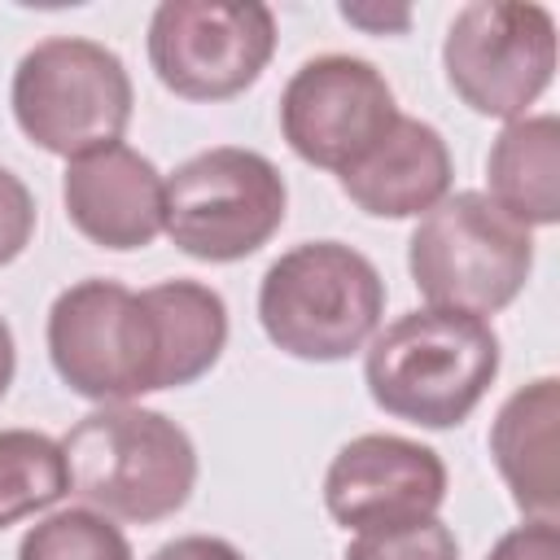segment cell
Returning <instances> with one entry per match:
<instances>
[{
  "instance_id": "obj_1",
  "label": "cell",
  "mask_w": 560,
  "mask_h": 560,
  "mask_svg": "<svg viewBox=\"0 0 560 560\" xmlns=\"http://www.w3.org/2000/svg\"><path fill=\"white\" fill-rule=\"evenodd\" d=\"M499 332L490 319L420 306L376 328L363 354L372 402L420 429H455L499 376Z\"/></svg>"
},
{
  "instance_id": "obj_2",
  "label": "cell",
  "mask_w": 560,
  "mask_h": 560,
  "mask_svg": "<svg viewBox=\"0 0 560 560\" xmlns=\"http://www.w3.org/2000/svg\"><path fill=\"white\" fill-rule=\"evenodd\" d=\"M61 451L70 490L109 521H166L197 486L192 438L153 407L105 402L70 424Z\"/></svg>"
},
{
  "instance_id": "obj_3",
  "label": "cell",
  "mask_w": 560,
  "mask_h": 560,
  "mask_svg": "<svg viewBox=\"0 0 560 560\" xmlns=\"http://www.w3.org/2000/svg\"><path fill=\"white\" fill-rule=\"evenodd\" d=\"M385 315V280L368 254L341 241H302L258 280V324L276 350L302 363L359 354Z\"/></svg>"
},
{
  "instance_id": "obj_4",
  "label": "cell",
  "mask_w": 560,
  "mask_h": 560,
  "mask_svg": "<svg viewBox=\"0 0 560 560\" xmlns=\"http://www.w3.org/2000/svg\"><path fill=\"white\" fill-rule=\"evenodd\" d=\"M407 271L429 306L494 315L516 302L534 271V236L486 192H451L420 214L407 241Z\"/></svg>"
},
{
  "instance_id": "obj_5",
  "label": "cell",
  "mask_w": 560,
  "mask_h": 560,
  "mask_svg": "<svg viewBox=\"0 0 560 560\" xmlns=\"http://www.w3.org/2000/svg\"><path fill=\"white\" fill-rule=\"evenodd\" d=\"M9 101L22 136L70 162L122 140L136 88L114 48L83 35H48L22 52Z\"/></svg>"
},
{
  "instance_id": "obj_6",
  "label": "cell",
  "mask_w": 560,
  "mask_h": 560,
  "mask_svg": "<svg viewBox=\"0 0 560 560\" xmlns=\"http://www.w3.org/2000/svg\"><path fill=\"white\" fill-rule=\"evenodd\" d=\"M48 359L70 394L131 402L162 389V341L144 289L88 276L48 306Z\"/></svg>"
},
{
  "instance_id": "obj_7",
  "label": "cell",
  "mask_w": 560,
  "mask_h": 560,
  "mask_svg": "<svg viewBox=\"0 0 560 560\" xmlns=\"http://www.w3.org/2000/svg\"><path fill=\"white\" fill-rule=\"evenodd\" d=\"M289 188L271 158L236 144L192 153L166 175L171 245L197 262H241L284 223Z\"/></svg>"
},
{
  "instance_id": "obj_8",
  "label": "cell",
  "mask_w": 560,
  "mask_h": 560,
  "mask_svg": "<svg viewBox=\"0 0 560 560\" xmlns=\"http://www.w3.org/2000/svg\"><path fill=\"white\" fill-rule=\"evenodd\" d=\"M451 92L481 118H525L556 74V18L542 4L472 0L442 39Z\"/></svg>"
},
{
  "instance_id": "obj_9",
  "label": "cell",
  "mask_w": 560,
  "mask_h": 560,
  "mask_svg": "<svg viewBox=\"0 0 560 560\" xmlns=\"http://www.w3.org/2000/svg\"><path fill=\"white\" fill-rule=\"evenodd\" d=\"M276 52V13L258 0H166L149 18V66L184 101H232Z\"/></svg>"
},
{
  "instance_id": "obj_10",
  "label": "cell",
  "mask_w": 560,
  "mask_h": 560,
  "mask_svg": "<svg viewBox=\"0 0 560 560\" xmlns=\"http://www.w3.org/2000/svg\"><path fill=\"white\" fill-rule=\"evenodd\" d=\"M394 122V88L372 61L350 52L302 61L280 92V136L319 171L346 175L385 140Z\"/></svg>"
},
{
  "instance_id": "obj_11",
  "label": "cell",
  "mask_w": 560,
  "mask_h": 560,
  "mask_svg": "<svg viewBox=\"0 0 560 560\" xmlns=\"http://www.w3.org/2000/svg\"><path fill=\"white\" fill-rule=\"evenodd\" d=\"M442 499V455L402 433H359L332 455L324 472V508L354 534L429 521L438 516Z\"/></svg>"
},
{
  "instance_id": "obj_12",
  "label": "cell",
  "mask_w": 560,
  "mask_h": 560,
  "mask_svg": "<svg viewBox=\"0 0 560 560\" xmlns=\"http://www.w3.org/2000/svg\"><path fill=\"white\" fill-rule=\"evenodd\" d=\"M61 201L79 236H88L101 249L127 254L162 236L166 179L140 149L118 140L66 162Z\"/></svg>"
},
{
  "instance_id": "obj_13",
  "label": "cell",
  "mask_w": 560,
  "mask_h": 560,
  "mask_svg": "<svg viewBox=\"0 0 560 560\" xmlns=\"http://www.w3.org/2000/svg\"><path fill=\"white\" fill-rule=\"evenodd\" d=\"M451 149L433 122L398 114L385 140L354 162L341 179V192L372 219H420L442 197H451Z\"/></svg>"
},
{
  "instance_id": "obj_14",
  "label": "cell",
  "mask_w": 560,
  "mask_h": 560,
  "mask_svg": "<svg viewBox=\"0 0 560 560\" xmlns=\"http://www.w3.org/2000/svg\"><path fill=\"white\" fill-rule=\"evenodd\" d=\"M556 420H560V381L538 376L521 385L490 424V455L512 490V503L525 516L556 521L560 481H556Z\"/></svg>"
},
{
  "instance_id": "obj_15",
  "label": "cell",
  "mask_w": 560,
  "mask_h": 560,
  "mask_svg": "<svg viewBox=\"0 0 560 560\" xmlns=\"http://www.w3.org/2000/svg\"><path fill=\"white\" fill-rule=\"evenodd\" d=\"M490 201L525 228H551L560 219V118H512L486 153Z\"/></svg>"
},
{
  "instance_id": "obj_16",
  "label": "cell",
  "mask_w": 560,
  "mask_h": 560,
  "mask_svg": "<svg viewBox=\"0 0 560 560\" xmlns=\"http://www.w3.org/2000/svg\"><path fill=\"white\" fill-rule=\"evenodd\" d=\"M158 341H162V389L201 381L228 346V306L201 280H162L144 289Z\"/></svg>"
},
{
  "instance_id": "obj_17",
  "label": "cell",
  "mask_w": 560,
  "mask_h": 560,
  "mask_svg": "<svg viewBox=\"0 0 560 560\" xmlns=\"http://www.w3.org/2000/svg\"><path fill=\"white\" fill-rule=\"evenodd\" d=\"M70 494V468L57 438L39 429H0V529Z\"/></svg>"
},
{
  "instance_id": "obj_18",
  "label": "cell",
  "mask_w": 560,
  "mask_h": 560,
  "mask_svg": "<svg viewBox=\"0 0 560 560\" xmlns=\"http://www.w3.org/2000/svg\"><path fill=\"white\" fill-rule=\"evenodd\" d=\"M18 560H136V556L127 534L105 512L61 508L22 534Z\"/></svg>"
},
{
  "instance_id": "obj_19",
  "label": "cell",
  "mask_w": 560,
  "mask_h": 560,
  "mask_svg": "<svg viewBox=\"0 0 560 560\" xmlns=\"http://www.w3.org/2000/svg\"><path fill=\"white\" fill-rule=\"evenodd\" d=\"M341 560H459V542L451 525L429 516V521H411L398 529L354 534Z\"/></svg>"
},
{
  "instance_id": "obj_20",
  "label": "cell",
  "mask_w": 560,
  "mask_h": 560,
  "mask_svg": "<svg viewBox=\"0 0 560 560\" xmlns=\"http://www.w3.org/2000/svg\"><path fill=\"white\" fill-rule=\"evenodd\" d=\"M31 236H35V197L9 166H0V267L22 258Z\"/></svg>"
},
{
  "instance_id": "obj_21",
  "label": "cell",
  "mask_w": 560,
  "mask_h": 560,
  "mask_svg": "<svg viewBox=\"0 0 560 560\" xmlns=\"http://www.w3.org/2000/svg\"><path fill=\"white\" fill-rule=\"evenodd\" d=\"M486 560H560V529L556 521H538L529 516L525 525L508 529Z\"/></svg>"
},
{
  "instance_id": "obj_22",
  "label": "cell",
  "mask_w": 560,
  "mask_h": 560,
  "mask_svg": "<svg viewBox=\"0 0 560 560\" xmlns=\"http://www.w3.org/2000/svg\"><path fill=\"white\" fill-rule=\"evenodd\" d=\"M149 560H245L228 538H214V534H184V538H171L162 542Z\"/></svg>"
},
{
  "instance_id": "obj_23",
  "label": "cell",
  "mask_w": 560,
  "mask_h": 560,
  "mask_svg": "<svg viewBox=\"0 0 560 560\" xmlns=\"http://www.w3.org/2000/svg\"><path fill=\"white\" fill-rule=\"evenodd\" d=\"M341 18L346 22H354V26H368V31H402L407 22H411V13L407 9H398V13H376V9H359V4H341Z\"/></svg>"
},
{
  "instance_id": "obj_24",
  "label": "cell",
  "mask_w": 560,
  "mask_h": 560,
  "mask_svg": "<svg viewBox=\"0 0 560 560\" xmlns=\"http://www.w3.org/2000/svg\"><path fill=\"white\" fill-rule=\"evenodd\" d=\"M13 372H18V346H13V328L0 315V402H4V394L13 385Z\"/></svg>"
}]
</instances>
